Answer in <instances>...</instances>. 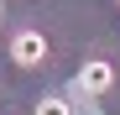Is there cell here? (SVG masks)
Returning a JSON list of instances; mask_svg holds the SVG:
<instances>
[{"instance_id": "cell-1", "label": "cell", "mask_w": 120, "mask_h": 115, "mask_svg": "<svg viewBox=\"0 0 120 115\" xmlns=\"http://www.w3.org/2000/svg\"><path fill=\"white\" fill-rule=\"evenodd\" d=\"M11 63L16 68H42L47 63V37L42 31H16L11 37Z\"/></svg>"}, {"instance_id": "cell-2", "label": "cell", "mask_w": 120, "mask_h": 115, "mask_svg": "<svg viewBox=\"0 0 120 115\" xmlns=\"http://www.w3.org/2000/svg\"><path fill=\"white\" fill-rule=\"evenodd\" d=\"M78 89L84 94H110L115 89V68L105 63V58H89V63L78 68Z\"/></svg>"}, {"instance_id": "cell-3", "label": "cell", "mask_w": 120, "mask_h": 115, "mask_svg": "<svg viewBox=\"0 0 120 115\" xmlns=\"http://www.w3.org/2000/svg\"><path fill=\"white\" fill-rule=\"evenodd\" d=\"M37 115H68V100H37Z\"/></svg>"}]
</instances>
